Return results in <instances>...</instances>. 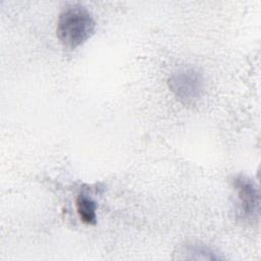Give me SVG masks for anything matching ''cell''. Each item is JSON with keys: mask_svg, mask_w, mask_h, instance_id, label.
<instances>
[{"mask_svg": "<svg viewBox=\"0 0 261 261\" xmlns=\"http://www.w3.org/2000/svg\"><path fill=\"white\" fill-rule=\"evenodd\" d=\"M96 31L92 13L81 5H70L63 9L57 19L56 36L61 45L69 50L87 42Z\"/></svg>", "mask_w": 261, "mask_h": 261, "instance_id": "1", "label": "cell"}, {"mask_svg": "<svg viewBox=\"0 0 261 261\" xmlns=\"http://www.w3.org/2000/svg\"><path fill=\"white\" fill-rule=\"evenodd\" d=\"M168 87L181 103L190 105L203 97L205 82L203 75L195 68H184L170 74Z\"/></svg>", "mask_w": 261, "mask_h": 261, "instance_id": "2", "label": "cell"}, {"mask_svg": "<svg viewBox=\"0 0 261 261\" xmlns=\"http://www.w3.org/2000/svg\"><path fill=\"white\" fill-rule=\"evenodd\" d=\"M233 187L238 192L242 212L247 217H253L259 209V194L255 184L247 176H238L233 179Z\"/></svg>", "mask_w": 261, "mask_h": 261, "instance_id": "3", "label": "cell"}, {"mask_svg": "<svg viewBox=\"0 0 261 261\" xmlns=\"http://www.w3.org/2000/svg\"><path fill=\"white\" fill-rule=\"evenodd\" d=\"M75 206H76V212L81 221H83L86 224L96 223L97 206L95 201H93L91 198L82 194L76 198Z\"/></svg>", "mask_w": 261, "mask_h": 261, "instance_id": "4", "label": "cell"}]
</instances>
